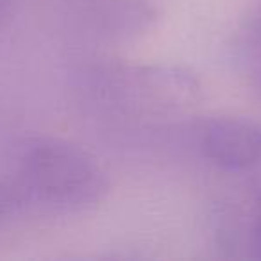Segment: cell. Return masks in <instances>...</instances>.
Masks as SVG:
<instances>
[{
	"label": "cell",
	"instance_id": "cell-5",
	"mask_svg": "<svg viewBox=\"0 0 261 261\" xmlns=\"http://www.w3.org/2000/svg\"><path fill=\"white\" fill-rule=\"evenodd\" d=\"M257 79H259V86H261V41H259V56H257Z\"/></svg>",
	"mask_w": 261,
	"mask_h": 261
},
{
	"label": "cell",
	"instance_id": "cell-6",
	"mask_svg": "<svg viewBox=\"0 0 261 261\" xmlns=\"http://www.w3.org/2000/svg\"><path fill=\"white\" fill-rule=\"evenodd\" d=\"M9 4H11V0H0V15L6 11V8H8Z\"/></svg>",
	"mask_w": 261,
	"mask_h": 261
},
{
	"label": "cell",
	"instance_id": "cell-3",
	"mask_svg": "<svg viewBox=\"0 0 261 261\" xmlns=\"http://www.w3.org/2000/svg\"><path fill=\"white\" fill-rule=\"evenodd\" d=\"M27 204L13 175H0V224L13 218Z\"/></svg>",
	"mask_w": 261,
	"mask_h": 261
},
{
	"label": "cell",
	"instance_id": "cell-1",
	"mask_svg": "<svg viewBox=\"0 0 261 261\" xmlns=\"http://www.w3.org/2000/svg\"><path fill=\"white\" fill-rule=\"evenodd\" d=\"M27 202L59 210L91 206L106 193V174L79 145L59 138L31 140L13 174Z\"/></svg>",
	"mask_w": 261,
	"mask_h": 261
},
{
	"label": "cell",
	"instance_id": "cell-2",
	"mask_svg": "<svg viewBox=\"0 0 261 261\" xmlns=\"http://www.w3.org/2000/svg\"><path fill=\"white\" fill-rule=\"evenodd\" d=\"M202 149L222 170H250L261 165V123L247 118L211 120L204 129Z\"/></svg>",
	"mask_w": 261,
	"mask_h": 261
},
{
	"label": "cell",
	"instance_id": "cell-4",
	"mask_svg": "<svg viewBox=\"0 0 261 261\" xmlns=\"http://www.w3.org/2000/svg\"><path fill=\"white\" fill-rule=\"evenodd\" d=\"M254 250H256V256L261 259V211L257 215L256 227H254Z\"/></svg>",
	"mask_w": 261,
	"mask_h": 261
}]
</instances>
